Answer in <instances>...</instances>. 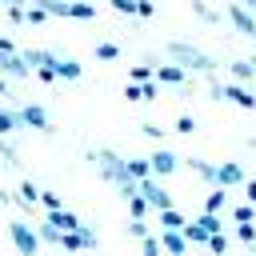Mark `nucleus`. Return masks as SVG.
<instances>
[{
    "instance_id": "nucleus-1",
    "label": "nucleus",
    "mask_w": 256,
    "mask_h": 256,
    "mask_svg": "<svg viewBox=\"0 0 256 256\" xmlns=\"http://www.w3.org/2000/svg\"><path fill=\"white\" fill-rule=\"evenodd\" d=\"M88 160H96V164H100L104 180H108V184H112V188H116L124 200H132V196H136V180L128 176V164H124V160H120L112 148H100V152H92Z\"/></svg>"
},
{
    "instance_id": "nucleus-2",
    "label": "nucleus",
    "mask_w": 256,
    "mask_h": 256,
    "mask_svg": "<svg viewBox=\"0 0 256 256\" xmlns=\"http://www.w3.org/2000/svg\"><path fill=\"white\" fill-rule=\"evenodd\" d=\"M168 56H172V64H180L184 72H212V68H216V60H212L208 52H200L196 44H188V40H172V44H168Z\"/></svg>"
},
{
    "instance_id": "nucleus-3",
    "label": "nucleus",
    "mask_w": 256,
    "mask_h": 256,
    "mask_svg": "<svg viewBox=\"0 0 256 256\" xmlns=\"http://www.w3.org/2000/svg\"><path fill=\"white\" fill-rule=\"evenodd\" d=\"M8 236L16 240V252H20V256H36V248H40V236H36L28 224L12 220V224H8Z\"/></svg>"
},
{
    "instance_id": "nucleus-4",
    "label": "nucleus",
    "mask_w": 256,
    "mask_h": 256,
    "mask_svg": "<svg viewBox=\"0 0 256 256\" xmlns=\"http://www.w3.org/2000/svg\"><path fill=\"white\" fill-rule=\"evenodd\" d=\"M136 192H140V196L148 200V208H156V212L172 208V196H168V192H164V188H160L152 176H148V180H136Z\"/></svg>"
},
{
    "instance_id": "nucleus-5",
    "label": "nucleus",
    "mask_w": 256,
    "mask_h": 256,
    "mask_svg": "<svg viewBox=\"0 0 256 256\" xmlns=\"http://www.w3.org/2000/svg\"><path fill=\"white\" fill-rule=\"evenodd\" d=\"M16 120H20V128H36V132H52V120H48V112H44L40 104H24V108L16 112Z\"/></svg>"
},
{
    "instance_id": "nucleus-6",
    "label": "nucleus",
    "mask_w": 256,
    "mask_h": 256,
    "mask_svg": "<svg viewBox=\"0 0 256 256\" xmlns=\"http://www.w3.org/2000/svg\"><path fill=\"white\" fill-rule=\"evenodd\" d=\"M228 20L236 24V32H240V36L256 40V12H248L244 4H236V0H232V4H228Z\"/></svg>"
},
{
    "instance_id": "nucleus-7",
    "label": "nucleus",
    "mask_w": 256,
    "mask_h": 256,
    "mask_svg": "<svg viewBox=\"0 0 256 256\" xmlns=\"http://www.w3.org/2000/svg\"><path fill=\"white\" fill-rule=\"evenodd\" d=\"M148 164H152V176H172V172L180 168V156L168 152V148H156V152L148 156Z\"/></svg>"
},
{
    "instance_id": "nucleus-8",
    "label": "nucleus",
    "mask_w": 256,
    "mask_h": 256,
    "mask_svg": "<svg viewBox=\"0 0 256 256\" xmlns=\"http://www.w3.org/2000/svg\"><path fill=\"white\" fill-rule=\"evenodd\" d=\"M240 184H244V168H240L236 160L220 164V172H216V188H240Z\"/></svg>"
},
{
    "instance_id": "nucleus-9",
    "label": "nucleus",
    "mask_w": 256,
    "mask_h": 256,
    "mask_svg": "<svg viewBox=\"0 0 256 256\" xmlns=\"http://www.w3.org/2000/svg\"><path fill=\"white\" fill-rule=\"evenodd\" d=\"M156 80H160V84H176V88H184L188 72H184L180 64H156Z\"/></svg>"
},
{
    "instance_id": "nucleus-10",
    "label": "nucleus",
    "mask_w": 256,
    "mask_h": 256,
    "mask_svg": "<svg viewBox=\"0 0 256 256\" xmlns=\"http://www.w3.org/2000/svg\"><path fill=\"white\" fill-rule=\"evenodd\" d=\"M160 248H164L168 256H184V252H188V240H184V232H172V228H164V236H160Z\"/></svg>"
},
{
    "instance_id": "nucleus-11",
    "label": "nucleus",
    "mask_w": 256,
    "mask_h": 256,
    "mask_svg": "<svg viewBox=\"0 0 256 256\" xmlns=\"http://www.w3.org/2000/svg\"><path fill=\"white\" fill-rule=\"evenodd\" d=\"M224 100L240 104V108H256V96L244 88V84H224Z\"/></svg>"
},
{
    "instance_id": "nucleus-12",
    "label": "nucleus",
    "mask_w": 256,
    "mask_h": 256,
    "mask_svg": "<svg viewBox=\"0 0 256 256\" xmlns=\"http://www.w3.org/2000/svg\"><path fill=\"white\" fill-rule=\"evenodd\" d=\"M48 224H56L60 232H80V228H84V224H80V220H76L72 212H64V208H56V212H48Z\"/></svg>"
},
{
    "instance_id": "nucleus-13",
    "label": "nucleus",
    "mask_w": 256,
    "mask_h": 256,
    "mask_svg": "<svg viewBox=\"0 0 256 256\" xmlns=\"http://www.w3.org/2000/svg\"><path fill=\"white\" fill-rule=\"evenodd\" d=\"M0 72H4V76H28L32 68L20 60V52H12V56H0Z\"/></svg>"
},
{
    "instance_id": "nucleus-14",
    "label": "nucleus",
    "mask_w": 256,
    "mask_h": 256,
    "mask_svg": "<svg viewBox=\"0 0 256 256\" xmlns=\"http://www.w3.org/2000/svg\"><path fill=\"white\" fill-rule=\"evenodd\" d=\"M188 168L200 176V180H208V184H216V172H220V164H208V160H200V156H192L188 160Z\"/></svg>"
},
{
    "instance_id": "nucleus-15",
    "label": "nucleus",
    "mask_w": 256,
    "mask_h": 256,
    "mask_svg": "<svg viewBox=\"0 0 256 256\" xmlns=\"http://www.w3.org/2000/svg\"><path fill=\"white\" fill-rule=\"evenodd\" d=\"M228 68H232L236 84H252V80H256V68H252V60H232Z\"/></svg>"
},
{
    "instance_id": "nucleus-16",
    "label": "nucleus",
    "mask_w": 256,
    "mask_h": 256,
    "mask_svg": "<svg viewBox=\"0 0 256 256\" xmlns=\"http://www.w3.org/2000/svg\"><path fill=\"white\" fill-rule=\"evenodd\" d=\"M180 232H184V240H188V244H208V232H204V224H200V220H188Z\"/></svg>"
},
{
    "instance_id": "nucleus-17",
    "label": "nucleus",
    "mask_w": 256,
    "mask_h": 256,
    "mask_svg": "<svg viewBox=\"0 0 256 256\" xmlns=\"http://www.w3.org/2000/svg\"><path fill=\"white\" fill-rule=\"evenodd\" d=\"M124 164H128V176L132 180H148L152 176V164L148 160H124Z\"/></svg>"
},
{
    "instance_id": "nucleus-18",
    "label": "nucleus",
    "mask_w": 256,
    "mask_h": 256,
    "mask_svg": "<svg viewBox=\"0 0 256 256\" xmlns=\"http://www.w3.org/2000/svg\"><path fill=\"white\" fill-rule=\"evenodd\" d=\"M232 220H236V224H252V220H256V204H248V200L236 204V208H232Z\"/></svg>"
},
{
    "instance_id": "nucleus-19",
    "label": "nucleus",
    "mask_w": 256,
    "mask_h": 256,
    "mask_svg": "<svg viewBox=\"0 0 256 256\" xmlns=\"http://www.w3.org/2000/svg\"><path fill=\"white\" fill-rule=\"evenodd\" d=\"M160 224H164V228H172V232H180V228H184L188 220H184V216H180L176 208H164V212H160Z\"/></svg>"
},
{
    "instance_id": "nucleus-20",
    "label": "nucleus",
    "mask_w": 256,
    "mask_h": 256,
    "mask_svg": "<svg viewBox=\"0 0 256 256\" xmlns=\"http://www.w3.org/2000/svg\"><path fill=\"white\" fill-rule=\"evenodd\" d=\"M36 8H44L48 16H68V0H32Z\"/></svg>"
},
{
    "instance_id": "nucleus-21",
    "label": "nucleus",
    "mask_w": 256,
    "mask_h": 256,
    "mask_svg": "<svg viewBox=\"0 0 256 256\" xmlns=\"http://www.w3.org/2000/svg\"><path fill=\"white\" fill-rule=\"evenodd\" d=\"M128 212H132V220H144V216H148V212H152V208H148V200H144V196H140V192H136V196H132V200H128Z\"/></svg>"
},
{
    "instance_id": "nucleus-22",
    "label": "nucleus",
    "mask_w": 256,
    "mask_h": 256,
    "mask_svg": "<svg viewBox=\"0 0 256 256\" xmlns=\"http://www.w3.org/2000/svg\"><path fill=\"white\" fill-rule=\"evenodd\" d=\"M68 16H76V20H92V16H96V8H92V4H84V0H76V4H68Z\"/></svg>"
},
{
    "instance_id": "nucleus-23",
    "label": "nucleus",
    "mask_w": 256,
    "mask_h": 256,
    "mask_svg": "<svg viewBox=\"0 0 256 256\" xmlns=\"http://www.w3.org/2000/svg\"><path fill=\"white\" fill-rule=\"evenodd\" d=\"M20 128V120H16V112H8V108H0V136H8V132H16Z\"/></svg>"
},
{
    "instance_id": "nucleus-24",
    "label": "nucleus",
    "mask_w": 256,
    "mask_h": 256,
    "mask_svg": "<svg viewBox=\"0 0 256 256\" xmlns=\"http://www.w3.org/2000/svg\"><path fill=\"white\" fill-rule=\"evenodd\" d=\"M192 12H196L200 20H208V24H216V20H220V16H216V8H208L204 0H192Z\"/></svg>"
},
{
    "instance_id": "nucleus-25",
    "label": "nucleus",
    "mask_w": 256,
    "mask_h": 256,
    "mask_svg": "<svg viewBox=\"0 0 256 256\" xmlns=\"http://www.w3.org/2000/svg\"><path fill=\"white\" fill-rule=\"evenodd\" d=\"M220 208H224V188H212L204 200V212H220Z\"/></svg>"
},
{
    "instance_id": "nucleus-26",
    "label": "nucleus",
    "mask_w": 256,
    "mask_h": 256,
    "mask_svg": "<svg viewBox=\"0 0 256 256\" xmlns=\"http://www.w3.org/2000/svg\"><path fill=\"white\" fill-rule=\"evenodd\" d=\"M212 256H224L228 252V240H224V232H216V236H208V244H204Z\"/></svg>"
},
{
    "instance_id": "nucleus-27",
    "label": "nucleus",
    "mask_w": 256,
    "mask_h": 256,
    "mask_svg": "<svg viewBox=\"0 0 256 256\" xmlns=\"http://www.w3.org/2000/svg\"><path fill=\"white\" fill-rule=\"evenodd\" d=\"M120 56V48L112 44V40H104V44H96V60H116Z\"/></svg>"
},
{
    "instance_id": "nucleus-28",
    "label": "nucleus",
    "mask_w": 256,
    "mask_h": 256,
    "mask_svg": "<svg viewBox=\"0 0 256 256\" xmlns=\"http://www.w3.org/2000/svg\"><path fill=\"white\" fill-rule=\"evenodd\" d=\"M152 76H156V68H152V64H136V68H132V80H136V84H148Z\"/></svg>"
},
{
    "instance_id": "nucleus-29",
    "label": "nucleus",
    "mask_w": 256,
    "mask_h": 256,
    "mask_svg": "<svg viewBox=\"0 0 256 256\" xmlns=\"http://www.w3.org/2000/svg\"><path fill=\"white\" fill-rule=\"evenodd\" d=\"M36 236H40V240H48V244H60V236H64V232H60L56 224H40V232H36Z\"/></svg>"
},
{
    "instance_id": "nucleus-30",
    "label": "nucleus",
    "mask_w": 256,
    "mask_h": 256,
    "mask_svg": "<svg viewBox=\"0 0 256 256\" xmlns=\"http://www.w3.org/2000/svg\"><path fill=\"white\" fill-rule=\"evenodd\" d=\"M200 224H204V232H208V236H216V232H220V216H216V212H204V216H200Z\"/></svg>"
},
{
    "instance_id": "nucleus-31",
    "label": "nucleus",
    "mask_w": 256,
    "mask_h": 256,
    "mask_svg": "<svg viewBox=\"0 0 256 256\" xmlns=\"http://www.w3.org/2000/svg\"><path fill=\"white\" fill-rule=\"evenodd\" d=\"M20 200H24V204H36V200H40V192H36V188L24 180V184H20Z\"/></svg>"
},
{
    "instance_id": "nucleus-32",
    "label": "nucleus",
    "mask_w": 256,
    "mask_h": 256,
    "mask_svg": "<svg viewBox=\"0 0 256 256\" xmlns=\"http://www.w3.org/2000/svg\"><path fill=\"white\" fill-rule=\"evenodd\" d=\"M236 236H240L244 244H256V228H252V224H236Z\"/></svg>"
},
{
    "instance_id": "nucleus-33",
    "label": "nucleus",
    "mask_w": 256,
    "mask_h": 256,
    "mask_svg": "<svg viewBox=\"0 0 256 256\" xmlns=\"http://www.w3.org/2000/svg\"><path fill=\"white\" fill-rule=\"evenodd\" d=\"M140 248H144V256H160V240H156V236H144Z\"/></svg>"
},
{
    "instance_id": "nucleus-34",
    "label": "nucleus",
    "mask_w": 256,
    "mask_h": 256,
    "mask_svg": "<svg viewBox=\"0 0 256 256\" xmlns=\"http://www.w3.org/2000/svg\"><path fill=\"white\" fill-rule=\"evenodd\" d=\"M112 8L124 12V16H136V0H112Z\"/></svg>"
},
{
    "instance_id": "nucleus-35",
    "label": "nucleus",
    "mask_w": 256,
    "mask_h": 256,
    "mask_svg": "<svg viewBox=\"0 0 256 256\" xmlns=\"http://www.w3.org/2000/svg\"><path fill=\"white\" fill-rule=\"evenodd\" d=\"M152 12H156V4H152V0H136V16H144V20H148Z\"/></svg>"
},
{
    "instance_id": "nucleus-36",
    "label": "nucleus",
    "mask_w": 256,
    "mask_h": 256,
    "mask_svg": "<svg viewBox=\"0 0 256 256\" xmlns=\"http://www.w3.org/2000/svg\"><path fill=\"white\" fill-rule=\"evenodd\" d=\"M176 132H196V120H192V116H180V120H176Z\"/></svg>"
},
{
    "instance_id": "nucleus-37",
    "label": "nucleus",
    "mask_w": 256,
    "mask_h": 256,
    "mask_svg": "<svg viewBox=\"0 0 256 256\" xmlns=\"http://www.w3.org/2000/svg\"><path fill=\"white\" fill-rule=\"evenodd\" d=\"M128 232H132V236H140V240H144V236H148V224H144V220H132V224H128Z\"/></svg>"
},
{
    "instance_id": "nucleus-38",
    "label": "nucleus",
    "mask_w": 256,
    "mask_h": 256,
    "mask_svg": "<svg viewBox=\"0 0 256 256\" xmlns=\"http://www.w3.org/2000/svg\"><path fill=\"white\" fill-rule=\"evenodd\" d=\"M0 156H4V160H8V164H16V148H12V144H8V140H0Z\"/></svg>"
},
{
    "instance_id": "nucleus-39",
    "label": "nucleus",
    "mask_w": 256,
    "mask_h": 256,
    "mask_svg": "<svg viewBox=\"0 0 256 256\" xmlns=\"http://www.w3.org/2000/svg\"><path fill=\"white\" fill-rule=\"evenodd\" d=\"M36 76H40V80H44V84H52V80H56V72H52V68H48V64H44V68H36Z\"/></svg>"
},
{
    "instance_id": "nucleus-40",
    "label": "nucleus",
    "mask_w": 256,
    "mask_h": 256,
    "mask_svg": "<svg viewBox=\"0 0 256 256\" xmlns=\"http://www.w3.org/2000/svg\"><path fill=\"white\" fill-rule=\"evenodd\" d=\"M124 96H128V100H144V92H140V84H128V88H124Z\"/></svg>"
},
{
    "instance_id": "nucleus-41",
    "label": "nucleus",
    "mask_w": 256,
    "mask_h": 256,
    "mask_svg": "<svg viewBox=\"0 0 256 256\" xmlns=\"http://www.w3.org/2000/svg\"><path fill=\"white\" fill-rule=\"evenodd\" d=\"M140 92H144V100H156V92H160V88L148 80V84H140Z\"/></svg>"
},
{
    "instance_id": "nucleus-42",
    "label": "nucleus",
    "mask_w": 256,
    "mask_h": 256,
    "mask_svg": "<svg viewBox=\"0 0 256 256\" xmlns=\"http://www.w3.org/2000/svg\"><path fill=\"white\" fill-rule=\"evenodd\" d=\"M40 200H44V204H48V208H52V212H56V208H60V196H52V192H40Z\"/></svg>"
},
{
    "instance_id": "nucleus-43",
    "label": "nucleus",
    "mask_w": 256,
    "mask_h": 256,
    "mask_svg": "<svg viewBox=\"0 0 256 256\" xmlns=\"http://www.w3.org/2000/svg\"><path fill=\"white\" fill-rule=\"evenodd\" d=\"M244 196H248V204H256V180H244Z\"/></svg>"
},
{
    "instance_id": "nucleus-44",
    "label": "nucleus",
    "mask_w": 256,
    "mask_h": 256,
    "mask_svg": "<svg viewBox=\"0 0 256 256\" xmlns=\"http://www.w3.org/2000/svg\"><path fill=\"white\" fill-rule=\"evenodd\" d=\"M144 136H152V140H160V136H164V128H156V124H144Z\"/></svg>"
},
{
    "instance_id": "nucleus-45",
    "label": "nucleus",
    "mask_w": 256,
    "mask_h": 256,
    "mask_svg": "<svg viewBox=\"0 0 256 256\" xmlns=\"http://www.w3.org/2000/svg\"><path fill=\"white\" fill-rule=\"evenodd\" d=\"M12 52H16V48H12V40H8V36H0V56H12Z\"/></svg>"
},
{
    "instance_id": "nucleus-46",
    "label": "nucleus",
    "mask_w": 256,
    "mask_h": 256,
    "mask_svg": "<svg viewBox=\"0 0 256 256\" xmlns=\"http://www.w3.org/2000/svg\"><path fill=\"white\" fill-rule=\"evenodd\" d=\"M236 4H244L248 12H256V0H236Z\"/></svg>"
},
{
    "instance_id": "nucleus-47",
    "label": "nucleus",
    "mask_w": 256,
    "mask_h": 256,
    "mask_svg": "<svg viewBox=\"0 0 256 256\" xmlns=\"http://www.w3.org/2000/svg\"><path fill=\"white\" fill-rule=\"evenodd\" d=\"M0 96H8V80L4 76H0Z\"/></svg>"
},
{
    "instance_id": "nucleus-48",
    "label": "nucleus",
    "mask_w": 256,
    "mask_h": 256,
    "mask_svg": "<svg viewBox=\"0 0 256 256\" xmlns=\"http://www.w3.org/2000/svg\"><path fill=\"white\" fill-rule=\"evenodd\" d=\"M252 68H256V56H252Z\"/></svg>"
},
{
    "instance_id": "nucleus-49",
    "label": "nucleus",
    "mask_w": 256,
    "mask_h": 256,
    "mask_svg": "<svg viewBox=\"0 0 256 256\" xmlns=\"http://www.w3.org/2000/svg\"><path fill=\"white\" fill-rule=\"evenodd\" d=\"M4 4H12V0H4Z\"/></svg>"
}]
</instances>
